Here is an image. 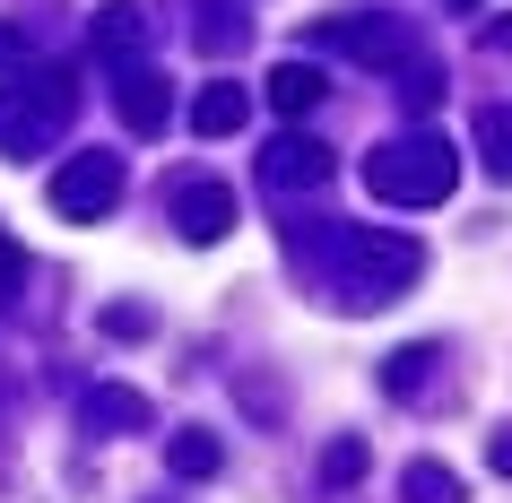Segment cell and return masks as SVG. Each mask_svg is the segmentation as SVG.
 I'll return each instance as SVG.
<instances>
[{"label":"cell","mask_w":512,"mask_h":503,"mask_svg":"<svg viewBox=\"0 0 512 503\" xmlns=\"http://www.w3.org/2000/svg\"><path fill=\"white\" fill-rule=\"evenodd\" d=\"M287 252H304V261L330 278V295L339 304H356V313H374V304H400L408 287H417V269H426V252L408 235H382V226H287Z\"/></svg>","instance_id":"obj_1"},{"label":"cell","mask_w":512,"mask_h":503,"mask_svg":"<svg viewBox=\"0 0 512 503\" xmlns=\"http://www.w3.org/2000/svg\"><path fill=\"white\" fill-rule=\"evenodd\" d=\"M452 183H460V148L443 131H400L365 157V191L391 200V209H443Z\"/></svg>","instance_id":"obj_2"},{"label":"cell","mask_w":512,"mask_h":503,"mask_svg":"<svg viewBox=\"0 0 512 503\" xmlns=\"http://www.w3.org/2000/svg\"><path fill=\"white\" fill-rule=\"evenodd\" d=\"M70 113H79V79H70L61 61L9 79L0 87V157H44V148L70 131Z\"/></svg>","instance_id":"obj_3"},{"label":"cell","mask_w":512,"mask_h":503,"mask_svg":"<svg viewBox=\"0 0 512 503\" xmlns=\"http://www.w3.org/2000/svg\"><path fill=\"white\" fill-rule=\"evenodd\" d=\"M313 44H322V53L365 61V70H408V61H417V27H408V18H391V9H365V18H322V27H313Z\"/></svg>","instance_id":"obj_4"},{"label":"cell","mask_w":512,"mask_h":503,"mask_svg":"<svg viewBox=\"0 0 512 503\" xmlns=\"http://www.w3.org/2000/svg\"><path fill=\"white\" fill-rule=\"evenodd\" d=\"M113 200H122V157H113V148H87V157H70L53 174V217H70V226L105 217Z\"/></svg>","instance_id":"obj_5"},{"label":"cell","mask_w":512,"mask_h":503,"mask_svg":"<svg viewBox=\"0 0 512 503\" xmlns=\"http://www.w3.org/2000/svg\"><path fill=\"white\" fill-rule=\"evenodd\" d=\"M261 183H270L278 200H296V191H322V183H330V148H322L313 131H296V122H287V131L261 148Z\"/></svg>","instance_id":"obj_6"},{"label":"cell","mask_w":512,"mask_h":503,"mask_svg":"<svg viewBox=\"0 0 512 503\" xmlns=\"http://www.w3.org/2000/svg\"><path fill=\"white\" fill-rule=\"evenodd\" d=\"M139 53H148V18H139L131 0H105V9L87 18V61L122 79V70H139Z\"/></svg>","instance_id":"obj_7"},{"label":"cell","mask_w":512,"mask_h":503,"mask_svg":"<svg viewBox=\"0 0 512 503\" xmlns=\"http://www.w3.org/2000/svg\"><path fill=\"white\" fill-rule=\"evenodd\" d=\"M113 113H122V131H131V139H157L165 122H174V87H165V70H148V61L122 70V79H113Z\"/></svg>","instance_id":"obj_8"},{"label":"cell","mask_w":512,"mask_h":503,"mask_svg":"<svg viewBox=\"0 0 512 503\" xmlns=\"http://www.w3.org/2000/svg\"><path fill=\"white\" fill-rule=\"evenodd\" d=\"M157 425V408L131 391V382H96V391H79V434H148Z\"/></svg>","instance_id":"obj_9"},{"label":"cell","mask_w":512,"mask_h":503,"mask_svg":"<svg viewBox=\"0 0 512 503\" xmlns=\"http://www.w3.org/2000/svg\"><path fill=\"white\" fill-rule=\"evenodd\" d=\"M174 226H183V243H226L235 235V191L226 183H183L174 191Z\"/></svg>","instance_id":"obj_10"},{"label":"cell","mask_w":512,"mask_h":503,"mask_svg":"<svg viewBox=\"0 0 512 503\" xmlns=\"http://www.w3.org/2000/svg\"><path fill=\"white\" fill-rule=\"evenodd\" d=\"M243 122H252V96H243L235 79H209L200 96H191V131L200 139H235Z\"/></svg>","instance_id":"obj_11"},{"label":"cell","mask_w":512,"mask_h":503,"mask_svg":"<svg viewBox=\"0 0 512 503\" xmlns=\"http://www.w3.org/2000/svg\"><path fill=\"white\" fill-rule=\"evenodd\" d=\"M165 469L183 477V486H200V477L226 469V434H209V425H183L174 443H165Z\"/></svg>","instance_id":"obj_12"},{"label":"cell","mask_w":512,"mask_h":503,"mask_svg":"<svg viewBox=\"0 0 512 503\" xmlns=\"http://www.w3.org/2000/svg\"><path fill=\"white\" fill-rule=\"evenodd\" d=\"M322 96H330V79L313 70V61H278V70H270V105L287 113V122H304Z\"/></svg>","instance_id":"obj_13"},{"label":"cell","mask_w":512,"mask_h":503,"mask_svg":"<svg viewBox=\"0 0 512 503\" xmlns=\"http://www.w3.org/2000/svg\"><path fill=\"white\" fill-rule=\"evenodd\" d=\"M434 365H443V347H426V339H417V347H400V356L382 365V391H391V399H417V391L434 382Z\"/></svg>","instance_id":"obj_14"},{"label":"cell","mask_w":512,"mask_h":503,"mask_svg":"<svg viewBox=\"0 0 512 503\" xmlns=\"http://www.w3.org/2000/svg\"><path fill=\"white\" fill-rule=\"evenodd\" d=\"M478 165L495 183H512V105H486L478 113Z\"/></svg>","instance_id":"obj_15"},{"label":"cell","mask_w":512,"mask_h":503,"mask_svg":"<svg viewBox=\"0 0 512 503\" xmlns=\"http://www.w3.org/2000/svg\"><path fill=\"white\" fill-rule=\"evenodd\" d=\"M243 44H252V18H243V9H200V53H243Z\"/></svg>","instance_id":"obj_16"},{"label":"cell","mask_w":512,"mask_h":503,"mask_svg":"<svg viewBox=\"0 0 512 503\" xmlns=\"http://www.w3.org/2000/svg\"><path fill=\"white\" fill-rule=\"evenodd\" d=\"M400 495H408V503H460V477L443 469V460H408Z\"/></svg>","instance_id":"obj_17"},{"label":"cell","mask_w":512,"mask_h":503,"mask_svg":"<svg viewBox=\"0 0 512 503\" xmlns=\"http://www.w3.org/2000/svg\"><path fill=\"white\" fill-rule=\"evenodd\" d=\"M400 96H408V105H417V113H434V105H443V61H426V53H417V61H408V70H400Z\"/></svg>","instance_id":"obj_18"},{"label":"cell","mask_w":512,"mask_h":503,"mask_svg":"<svg viewBox=\"0 0 512 503\" xmlns=\"http://www.w3.org/2000/svg\"><path fill=\"white\" fill-rule=\"evenodd\" d=\"M322 477H330V486H356V477H365V443H356V434H339V443L322 451Z\"/></svg>","instance_id":"obj_19"},{"label":"cell","mask_w":512,"mask_h":503,"mask_svg":"<svg viewBox=\"0 0 512 503\" xmlns=\"http://www.w3.org/2000/svg\"><path fill=\"white\" fill-rule=\"evenodd\" d=\"M105 330H113V339H148L157 313H148V304H105Z\"/></svg>","instance_id":"obj_20"},{"label":"cell","mask_w":512,"mask_h":503,"mask_svg":"<svg viewBox=\"0 0 512 503\" xmlns=\"http://www.w3.org/2000/svg\"><path fill=\"white\" fill-rule=\"evenodd\" d=\"M18 278H27V261H18V243L0 235V304H9V295H18Z\"/></svg>","instance_id":"obj_21"},{"label":"cell","mask_w":512,"mask_h":503,"mask_svg":"<svg viewBox=\"0 0 512 503\" xmlns=\"http://www.w3.org/2000/svg\"><path fill=\"white\" fill-rule=\"evenodd\" d=\"M486 469L512 477V425H504V434H486Z\"/></svg>","instance_id":"obj_22"},{"label":"cell","mask_w":512,"mask_h":503,"mask_svg":"<svg viewBox=\"0 0 512 503\" xmlns=\"http://www.w3.org/2000/svg\"><path fill=\"white\" fill-rule=\"evenodd\" d=\"M9 53H27V35H18V18H0V61Z\"/></svg>","instance_id":"obj_23"},{"label":"cell","mask_w":512,"mask_h":503,"mask_svg":"<svg viewBox=\"0 0 512 503\" xmlns=\"http://www.w3.org/2000/svg\"><path fill=\"white\" fill-rule=\"evenodd\" d=\"M486 53H512V18H495V27H486Z\"/></svg>","instance_id":"obj_24"},{"label":"cell","mask_w":512,"mask_h":503,"mask_svg":"<svg viewBox=\"0 0 512 503\" xmlns=\"http://www.w3.org/2000/svg\"><path fill=\"white\" fill-rule=\"evenodd\" d=\"M443 9H478V0H443Z\"/></svg>","instance_id":"obj_25"}]
</instances>
